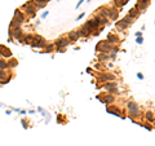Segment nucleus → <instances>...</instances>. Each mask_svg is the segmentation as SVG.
Returning <instances> with one entry per match:
<instances>
[{
	"instance_id": "obj_39",
	"label": "nucleus",
	"mask_w": 155,
	"mask_h": 146,
	"mask_svg": "<svg viewBox=\"0 0 155 146\" xmlns=\"http://www.w3.org/2000/svg\"><path fill=\"white\" fill-rule=\"evenodd\" d=\"M88 1H90V0H88Z\"/></svg>"
},
{
	"instance_id": "obj_15",
	"label": "nucleus",
	"mask_w": 155,
	"mask_h": 146,
	"mask_svg": "<svg viewBox=\"0 0 155 146\" xmlns=\"http://www.w3.org/2000/svg\"><path fill=\"white\" fill-rule=\"evenodd\" d=\"M106 110H107V112H111V114L116 115V116H119V115L121 114L120 109H119V107H116V106H107Z\"/></svg>"
},
{
	"instance_id": "obj_33",
	"label": "nucleus",
	"mask_w": 155,
	"mask_h": 146,
	"mask_svg": "<svg viewBox=\"0 0 155 146\" xmlns=\"http://www.w3.org/2000/svg\"><path fill=\"white\" fill-rule=\"evenodd\" d=\"M142 42H143L142 36H141V38H137V40H136V43H137V44H142Z\"/></svg>"
},
{
	"instance_id": "obj_35",
	"label": "nucleus",
	"mask_w": 155,
	"mask_h": 146,
	"mask_svg": "<svg viewBox=\"0 0 155 146\" xmlns=\"http://www.w3.org/2000/svg\"><path fill=\"white\" fill-rule=\"evenodd\" d=\"M136 36H137V38H141V36H142V32H136Z\"/></svg>"
},
{
	"instance_id": "obj_37",
	"label": "nucleus",
	"mask_w": 155,
	"mask_h": 146,
	"mask_svg": "<svg viewBox=\"0 0 155 146\" xmlns=\"http://www.w3.org/2000/svg\"><path fill=\"white\" fill-rule=\"evenodd\" d=\"M22 124H23V128H27V124H26V122H25V120H22Z\"/></svg>"
},
{
	"instance_id": "obj_17",
	"label": "nucleus",
	"mask_w": 155,
	"mask_h": 146,
	"mask_svg": "<svg viewBox=\"0 0 155 146\" xmlns=\"http://www.w3.org/2000/svg\"><path fill=\"white\" fill-rule=\"evenodd\" d=\"M14 18H16L17 21H19L21 23L25 21V16H23V13H22L19 9H16V10H14Z\"/></svg>"
},
{
	"instance_id": "obj_9",
	"label": "nucleus",
	"mask_w": 155,
	"mask_h": 146,
	"mask_svg": "<svg viewBox=\"0 0 155 146\" xmlns=\"http://www.w3.org/2000/svg\"><path fill=\"white\" fill-rule=\"evenodd\" d=\"M115 80V75L114 74H101V75L98 76V82H101V83H105V82H114Z\"/></svg>"
},
{
	"instance_id": "obj_21",
	"label": "nucleus",
	"mask_w": 155,
	"mask_h": 146,
	"mask_svg": "<svg viewBox=\"0 0 155 146\" xmlns=\"http://www.w3.org/2000/svg\"><path fill=\"white\" fill-rule=\"evenodd\" d=\"M128 16H131L132 18H136V17H138V16H140V12H138V9L134 7V8H132V9L129 10Z\"/></svg>"
},
{
	"instance_id": "obj_13",
	"label": "nucleus",
	"mask_w": 155,
	"mask_h": 146,
	"mask_svg": "<svg viewBox=\"0 0 155 146\" xmlns=\"http://www.w3.org/2000/svg\"><path fill=\"white\" fill-rule=\"evenodd\" d=\"M22 35H23V32H22L21 29H17V30H13V31H9V36H13V39L16 40H19L22 38Z\"/></svg>"
},
{
	"instance_id": "obj_23",
	"label": "nucleus",
	"mask_w": 155,
	"mask_h": 146,
	"mask_svg": "<svg viewBox=\"0 0 155 146\" xmlns=\"http://www.w3.org/2000/svg\"><path fill=\"white\" fill-rule=\"evenodd\" d=\"M127 27H128V25H127L123 20L119 21V22H116V29H119V30H125Z\"/></svg>"
},
{
	"instance_id": "obj_34",
	"label": "nucleus",
	"mask_w": 155,
	"mask_h": 146,
	"mask_svg": "<svg viewBox=\"0 0 155 146\" xmlns=\"http://www.w3.org/2000/svg\"><path fill=\"white\" fill-rule=\"evenodd\" d=\"M137 78L140 79V80H142V79H143V75H142L141 73H138V74H137Z\"/></svg>"
},
{
	"instance_id": "obj_38",
	"label": "nucleus",
	"mask_w": 155,
	"mask_h": 146,
	"mask_svg": "<svg viewBox=\"0 0 155 146\" xmlns=\"http://www.w3.org/2000/svg\"><path fill=\"white\" fill-rule=\"evenodd\" d=\"M44 1H45V3H48V1H49V0H44Z\"/></svg>"
},
{
	"instance_id": "obj_8",
	"label": "nucleus",
	"mask_w": 155,
	"mask_h": 146,
	"mask_svg": "<svg viewBox=\"0 0 155 146\" xmlns=\"http://www.w3.org/2000/svg\"><path fill=\"white\" fill-rule=\"evenodd\" d=\"M12 79V74L7 73L5 70H0V84H7Z\"/></svg>"
},
{
	"instance_id": "obj_27",
	"label": "nucleus",
	"mask_w": 155,
	"mask_h": 146,
	"mask_svg": "<svg viewBox=\"0 0 155 146\" xmlns=\"http://www.w3.org/2000/svg\"><path fill=\"white\" fill-rule=\"evenodd\" d=\"M123 21H124V22H125V23H127V25H128V26H131V25H132V21H133V18H132V17H131V16H128V14H127V16H125V17H124V18H123Z\"/></svg>"
},
{
	"instance_id": "obj_29",
	"label": "nucleus",
	"mask_w": 155,
	"mask_h": 146,
	"mask_svg": "<svg viewBox=\"0 0 155 146\" xmlns=\"http://www.w3.org/2000/svg\"><path fill=\"white\" fill-rule=\"evenodd\" d=\"M98 60H99V61H106V60H109V54H106V53H99V54H98Z\"/></svg>"
},
{
	"instance_id": "obj_14",
	"label": "nucleus",
	"mask_w": 155,
	"mask_h": 146,
	"mask_svg": "<svg viewBox=\"0 0 155 146\" xmlns=\"http://www.w3.org/2000/svg\"><path fill=\"white\" fill-rule=\"evenodd\" d=\"M21 22L17 21L16 18H13L12 22H10V25H9V31H13V30H17V29H21Z\"/></svg>"
},
{
	"instance_id": "obj_36",
	"label": "nucleus",
	"mask_w": 155,
	"mask_h": 146,
	"mask_svg": "<svg viewBox=\"0 0 155 146\" xmlns=\"http://www.w3.org/2000/svg\"><path fill=\"white\" fill-rule=\"evenodd\" d=\"M83 1H84V0H80V1H79V3H78V5H76V8H79V7H80V5H82V3H83Z\"/></svg>"
},
{
	"instance_id": "obj_32",
	"label": "nucleus",
	"mask_w": 155,
	"mask_h": 146,
	"mask_svg": "<svg viewBox=\"0 0 155 146\" xmlns=\"http://www.w3.org/2000/svg\"><path fill=\"white\" fill-rule=\"evenodd\" d=\"M142 127H145V128L149 129V131H151V129H153V127H151L150 123H145V124H142Z\"/></svg>"
},
{
	"instance_id": "obj_6",
	"label": "nucleus",
	"mask_w": 155,
	"mask_h": 146,
	"mask_svg": "<svg viewBox=\"0 0 155 146\" xmlns=\"http://www.w3.org/2000/svg\"><path fill=\"white\" fill-rule=\"evenodd\" d=\"M97 98H98L101 102H103V103H106V105L114 102V96L109 94V93H101L99 96H97Z\"/></svg>"
},
{
	"instance_id": "obj_10",
	"label": "nucleus",
	"mask_w": 155,
	"mask_h": 146,
	"mask_svg": "<svg viewBox=\"0 0 155 146\" xmlns=\"http://www.w3.org/2000/svg\"><path fill=\"white\" fill-rule=\"evenodd\" d=\"M0 56L4 57V58H12V52L8 47L0 44Z\"/></svg>"
},
{
	"instance_id": "obj_16",
	"label": "nucleus",
	"mask_w": 155,
	"mask_h": 146,
	"mask_svg": "<svg viewBox=\"0 0 155 146\" xmlns=\"http://www.w3.org/2000/svg\"><path fill=\"white\" fill-rule=\"evenodd\" d=\"M79 38H80V36H79V34H78L76 31H71V32H69V35H67L69 42H76Z\"/></svg>"
},
{
	"instance_id": "obj_11",
	"label": "nucleus",
	"mask_w": 155,
	"mask_h": 146,
	"mask_svg": "<svg viewBox=\"0 0 155 146\" xmlns=\"http://www.w3.org/2000/svg\"><path fill=\"white\" fill-rule=\"evenodd\" d=\"M149 4H150V0H140L138 4L136 5V8L138 9V12H140V10H145L146 8L149 7Z\"/></svg>"
},
{
	"instance_id": "obj_22",
	"label": "nucleus",
	"mask_w": 155,
	"mask_h": 146,
	"mask_svg": "<svg viewBox=\"0 0 155 146\" xmlns=\"http://www.w3.org/2000/svg\"><path fill=\"white\" fill-rule=\"evenodd\" d=\"M34 5H36V8H44L47 5V3L44 0H32Z\"/></svg>"
},
{
	"instance_id": "obj_12",
	"label": "nucleus",
	"mask_w": 155,
	"mask_h": 146,
	"mask_svg": "<svg viewBox=\"0 0 155 146\" xmlns=\"http://www.w3.org/2000/svg\"><path fill=\"white\" fill-rule=\"evenodd\" d=\"M32 40H34V35L27 34V35H22V38L19 39V42L22 44H31Z\"/></svg>"
},
{
	"instance_id": "obj_3",
	"label": "nucleus",
	"mask_w": 155,
	"mask_h": 146,
	"mask_svg": "<svg viewBox=\"0 0 155 146\" xmlns=\"http://www.w3.org/2000/svg\"><path fill=\"white\" fill-rule=\"evenodd\" d=\"M101 25H102V23H101V21H99L98 18L96 17V18H93V20L88 21L87 23H84L83 26H84V27H87V29L89 30L90 32H95L96 30H98V27L101 26Z\"/></svg>"
},
{
	"instance_id": "obj_5",
	"label": "nucleus",
	"mask_w": 155,
	"mask_h": 146,
	"mask_svg": "<svg viewBox=\"0 0 155 146\" xmlns=\"http://www.w3.org/2000/svg\"><path fill=\"white\" fill-rule=\"evenodd\" d=\"M67 44H69L67 38H60V39H57L56 43H54V49H57V51H62L65 47H67Z\"/></svg>"
},
{
	"instance_id": "obj_7",
	"label": "nucleus",
	"mask_w": 155,
	"mask_h": 146,
	"mask_svg": "<svg viewBox=\"0 0 155 146\" xmlns=\"http://www.w3.org/2000/svg\"><path fill=\"white\" fill-rule=\"evenodd\" d=\"M22 9H25V10H26V13H29V14L35 16L38 8L34 7V3H32V1H29V3H26V4L22 5Z\"/></svg>"
},
{
	"instance_id": "obj_1",
	"label": "nucleus",
	"mask_w": 155,
	"mask_h": 146,
	"mask_svg": "<svg viewBox=\"0 0 155 146\" xmlns=\"http://www.w3.org/2000/svg\"><path fill=\"white\" fill-rule=\"evenodd\" d=\"M127 107H128V111H129V119H131V120H134L136 118L140 116V107H138V105L136 103V102H133V101L128 102Z\"/></svg>"
},
{
	"instance_id": "obj_19",
	"label": "nucleus",
	"mask_w": 155,
	"mask_h": 146,
	"mask_svg": "<svg viewBox=\"0 0 155 146\" xmlns=\"http://www.w3.org/2000/svg\"><path fill=\"white\" fill-rule=\"evenodd\" d=\"M107 42H109L110 44L111 43H119V36L112 35V34H109L107 35Z\"/></svg>"
},
{
	"instance_id": "obj_25",
	"label": "nucleus",
	"mask_w": 155,
	"mask_h": 146,
	"mask_svg": "<svg viewBox=\"0 0 155 146\" xmlns=\"http://www.w3.org/2000/svg\"><path fill=\"white\" fill-rule=\"evenodd\" d=\"M145 118H146V120H147V122H153V120H154V114H153L151 111H146Z\"/></svg>"
},
{
	"instance_id": "obj_26",
	"label": "nucleus",
	"mask_w": 155,
	"mask_h": 146,
	"mask_svg": "<svg viewBox=\"0 0 155 146\" xmlns=\"http://www.w3.org/2000/svg\"><path fill=\"white\" fill-rule=\"evenodd\" d=\"M54 49V44H48V45L45 47V51H44V53H52Z\"/></svg>"
},
{
	"instance_id": "obj_31",
	"label": "nucleus",
	"mask_w": 155,
	"mask_h": 146,
	"mask_svg": "<svg viewBox=\"0 0 155 146\" xmlns=\"http://www.w3.org/2000/svg\"><path fill=\"white\" fill-rule=\"evenodd\" d=\"M107 92H109V94H116V93H118V88H111V89H109Z\"/></svg>"
},
{
	"instance_id": "obj_2",
	"label": "nucleus",
	"mask_w": 155,
	"mask_h": 146,
	"mask_svg": "<svg viewBox=\"0 0 155 146\" xmlns=\"http://www.w3.org/2000/svg\"><path fill=\"white\" fill-rule=\"evenodd\" d=\"M97 52H99V53H110V52H112V49H114V47L111 45L109 42H99L97 44L96 47Z\"/></svg>"
},
{
	"instance_id": "obj_18",
	"label": "nucleus",
	"mask_w": 155,
	"mask_h": 146,
	"mask_svg": "<svg viewBox=\"0 0 155 146\" xmlns=\"http://www.w3.org/2000/svg\"><path fill=\"white\" fill-rule=\"evenodd\" d=\"M118 14H119V12L116 9H109V13H107V17L110 18V20H116L118 18Z\"/></svg>"
},
{
	"instance_id": "obj_24",
	"label": "nucleus",
	"mask_w": 155,
	"mask_h": 146,
	"mask_svg": "<svg viewBox=\"0 0 155 146\" xmlns=\"http://www.w3.org/2000/svg\"><path fill=\"white\" fill-rule=\"evenodd\" d=\"M8 67H9V66H8V62L5 61L4 58H0V70H7Z\"/></svg>"
},
{
	"instance_id": "obj_28",
	"label": "nucleus",
	"mask_w": 155,
	"mask_h": 146,
	"mask_svg": "<svg viewBox=\"0 0 155 146\" xmlns=\"http://www.w3.org/2000/svg\"><path fill=\"white\" fill-rule=\"evenodd\" d=\"M17 65H18V61L16 58H10V61L8 62V66H9V67H16Z\"/></svg>"
},
{
	"instance_id": "obj_20",
	"label": "nucleus",
	"mask_w": 155,
	"mask_h": 146,
	"mask_svg": "<svg viewBox=\"0 0 155 146\" xmlns=\"http://www.w3.org/2000/svg\"><path fill=\"white\" fill-rule=\"evenodd\" d=\"M103 88H105L106 90L111 89V88H118V83H116V82H110V83L103 84Z\"/></svg>"
},
{
	"instance_id": "obj_30",
	"label": "nucleus",
	"mask_w": 155,
	"mask_h": 146,
	"mask_svg": "<svg viewBox=\"0 0 155 146\" xmlns=\"http://www.w3.org/2000/svg\"><path fill=\"white\" fill-rule=\"evenodd\" d=\"M127 1H128V0H116L115 5H116V7H123V5L127 4Z\"/></svg>"
},
{
	"instance_id": "obj_4",
	"label": "nucleus",
	"mask_w": 155,
	"mask_h": 146,
	"mask_svg": "<svg viewBox=\"0 0 155 146\" xmlns=\"http://www.w3.org/2000/svg\"><path fill=\"white\" fill-rule=\"evenodd\" d=\"M31 47L32 48H45L47 42L43 36H40V35H34V40H32V43H31Z\"/></svg>"
}]
</instances>
